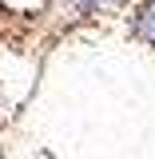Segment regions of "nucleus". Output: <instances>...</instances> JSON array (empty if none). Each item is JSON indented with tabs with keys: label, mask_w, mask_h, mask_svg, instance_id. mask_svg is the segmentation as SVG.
<instances>
[{
	"label": "nucleus",
	"mask_w": 155,
	"mask_h": 159,
	"mask_svg": "<svg viewBox=\"0 0 155 159\" xmlns=\"http://www.w3.org/2000/svg\"><path fill=\"white\" fill-rule=\"evenodd\" d=\"M131 32H135V40H143L147 48H155V0H143V4L135 8Z\"/></svg>",
	"instance_id": "f257e3e1"
},
{
	"label": "nucleus",
	"mask_w": 155,
	"mask_h": 159,
	"mask_svg": "<svg viewBox=\"0 0 155 159\" xmlns=\"http://www.w3.org/2000/svg\"><path fill=\"white\" fill-rule=\"evenodd\" d=\"M116 4H123V0H76L80 12H99V8H116Z\"/></svg>",
	"instance_id": "f03ea898"
}]
</instances>
